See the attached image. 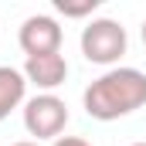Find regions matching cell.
<instances>
[{"mask_svg":"<svg viewBox=\"0 0 146 146\" xmlns=\"http://www.w3.org/2000/svg\"><path fill=\"white\" fill-rule=\"evenodd\" d=\"M10 146H41V143H34V139H21V143H10Z\"/></svg>","mask_w":146,"mask_h":146,"instance_id":"9","label":"cell"},{"mask_svg":"<svg viewBox=\"0 0 146 146\" xmlns=\"http://www.w3.org/2000/svg\"><path fill=\"white\" fill-rule=\"evenodd\" d=\"M54 10L65 17H88L99 10V0H54Z\"/></svg>","mask_w":146,"mask_h":146,"instance_id":"7","label":"cell"},{"mask_svg":"<svg viewBox=\"0 0 146 146\" xmlns=\"http://www.w3.org/2000/svg\"><path fill=\"white\" fill-rule=\"evenodd\" d=\"M24 95H27V78H24V72H17L10 65H0V122L17 109V106H24Z\"/></svg>","mask_w":146,"mask_h":146,"instance_id":"6","label":"cell"},{"mask_svg":"<svg viewBox=\"0 0 146 146\" xmlns=\"http://www.w3.org/2000/svg\"><path fill=\"white\" fill-rule=\"evenodd\" d=\"M24 78H27V85H37L44 92H54L68 78V61H65L61 51H54V54H34V58L24 61Z\"/></svg>","mask_w":146,"mask_h":146,"instance_id":"5","label":"cell"},{"mask_svg":"<svg viewBox=\"0 0 146 146\" xmlns=\"http://www.w3.org/2000/svg\"><path fill=\"white\" fill-rule=\"evenodd\" d=\"M65 126H68V106L54 92H41L24 102V129L34 136V143H41V139L54 143L65 133Z\"/></svg>","mask_w":146,"mask_h":146,"instance_id":"3","label":"cell"},{"mask_svg":"<svg viewBox=\"0 0 146 146\" xmlns=\"http://www.w3.org/2000/svg\"><path fill=\"white\" fill-rule=\"evenodd\" d=\"M143 44H146V21H143Z\"/></svg>","mask_w":146,"mask_h":146,"instance_id":"10","label":"cell"},{"mask_svg":"<svg viewBox=\"0 0 146 146\" xmlns=\"http://www.w3.org/2000/svg\"><path fill=\"white\" fill-rule=\"evenodd\" d=\"M17 41H21V48H24L27 58H34V54H54V51H61V24L54 17H48V14H34V17H27L21 24Z\"/></svg>","mask_w":146,"mask_h":146,"instance_id":"4","label":"cell"},{"mask_svg":"<svg viewBox=\"0 0 146 146\" xmlns=\"http://www.w3.org/2000/svg\"><path fill=\"white\" fill-rule=\"evenodd\" d=\"M133 146H146V143H133Z\"/></svg>","mask_w":146,"mask_h":146,"instance_id":"11","label":"cell"},{"mask_svg":"<svg viewBox=\"0 0 146 146\" xmlns=\"http://www.w3.org/2000/svg\"><path fill=\"white\" fill-rule=\"evenodd\" d=\"M51 146H92L88 139H82V136H58Z\"/></svg>","mask_w":146,"mask_h":146,"instance_id":"8","label":"cell"},{"mask_svg":"<svg viewBox=\"0 0 146 146\" xmlns=\"http://www.w3.org/2000/svg\"><path fill=\"white\" fill-rule=\"evenodd\" d=\"M78 44H82L85 61H92V65H115V61L126 54L129 37H126V27H122L119 21H112V17H95V21H88V24L82 27Z\"/></svg>","mask_w":146,"mask_h":146,"instance_id":"2","label":"cell"},{"mask_svg":"<svg viewBox=\"0 0 146 146\" xmlns=\"http://www.w3.org/2000/svg\"><path fill=\"white\" fill-rule=\"evenodd\" d=\"M82 102H85V112L99 122L133 115L136 109L146 106V75L139 68H109L85 88Z\"/></svg>","mask_w":146,"mask_h":146,"instance_id":"1","label":"cell"}]
</instances>
